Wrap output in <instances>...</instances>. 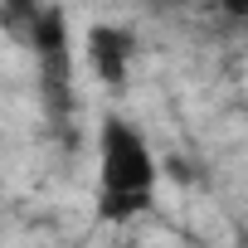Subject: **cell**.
Here are the masks:
<instances>
[{"label":"cell","instance_id":"1","mask_svg":"<svg viewBox=\"0 0 248 248\" xmlns=\"http://www.w3.org/2000/svg\"><path fill=\"white\" fill-rule=\"evenodd\" d=\"M156 195V156L137 127L122 117L102 122V175H97V214L122 224L151 204Z\"/></svg>","mask_w":248,"mask_h":248},{"label":"cell","instance_id":"3","mask_svg":"<svg viewBox=\"0 0 248 248\" xmlns=\"http://www.w3.org/2000/svg\"><path fill=\"white\" fill-rule=\"evenodd\" d=\"M30 39H34L39 59H68V20H63V10H39Z\"/></svg>","mask_w":248,"mask_h":248},{"label":"cell","instance_id":"2","mask_svg":"<svg viewBox=\"0 0 248 248\" xmlns=\"http://www.w3.org/2000/svg\"><path fill=\"white\" fill-rule=\"evenodd\" d=\"M88 63L102 83H127V63H132V34L117 25H93L88 30Z\"/></svg>","mask_w":248,"mask_h":248}]
</instances>
